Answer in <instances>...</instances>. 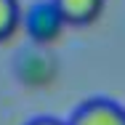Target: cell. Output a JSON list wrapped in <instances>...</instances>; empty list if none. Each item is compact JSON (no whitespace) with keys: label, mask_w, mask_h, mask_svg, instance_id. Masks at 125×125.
<instances>
[{"label":"cell","mask_w":125,"mask_h":125,"mask_svg":"<svg viewBox=\"0 0 125 125\" xmlns=\"http://www.w3.org/2000/svg\"><path fill=\"white\" fill-rule=\"evenodd\" d=\"M67 19L61 16L59 5L53 0H37L24 16V27L35 43H51L61 35Z\"/></svg>","instance_id":"obj_1"},{"label":"cell","mask_w":125,"mask_h":125,"mask_svg":"<svg viewBox=\"0 0 125 125\" xmlns=\"http://www.w3.org/2000/svg\"><path fill=\"white\" fill-rule=\"evenodd\" d=\"M67 125H125V106L104 96H93L77 104Z\"/></svg>","instance_id":"obj_2"},{"label":"cell","mask_w":125,"mask_h":125,"mask_svg":"<svg viewBox=\"0 0 125 125\" xmlns=\"http://www.w3.org/2000/svg\"><path fill=\"white\" fill-rule=\"evenodd\" d=\"M67 24H88L104 8V0H53Z\"/></svg>","instance_id":"obj_3"},{"label":"cell","mask_w":125,"mask_h":125,"mask_svg":"<svg viewBox=\"0 0 125 125\" xmlns=\"http://www.w3.org/2000/svg\"><path fill=\"white\" fill-rule=\"evenodd\" d=\"M19 19H21L19 0H0V40H5L16 32Z\"/></svg>","instance_id":"obj_4"},{"label":"cell","mask_w":125,"mask_h":125,"mask_svg":"<svg viewBox=\"0 0 125 125\" xmlns=\"http://www.w3.org/2000/svg\"><path fill=\"white\" fill-rule=\"evenodd\" d=\"M27 125H67L64 120H59V117H51V115H43V117H32Z\"/></svg>","instance_id":"obj_5"}]
</instances>
